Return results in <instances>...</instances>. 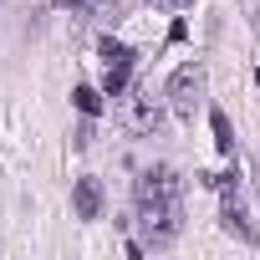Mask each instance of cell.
<instances>
[{
    "label": "cell",
    "instance_id": "1",
    "mask_svg": "<svg viewBox=\"0 0 260 260\" xmlns=\"http://www.w3.org/2000/svg\"><path fill=\"white\" fill-rule=\"evenodd\" d=\"M199 102H204V67H179L169 77V107L179 117H194Z\"/></svg>",
    "mask_w": 260,
    "mask_h": 260
},
{
    "label": "cell",
    "instance_id": "2",
    "mask_svg": "<svg viewBox=\"0 0 260 260\" xmlns=\"http://www.w3.org/2000/svg\"><path fill=\"white\" fill-rule=\"evenodd\" d=\"M102 56H107V67H102V97H122L127 92V77H133V51L107 41Z\"/></svg>",
    "mask_w": 260,
    "mask_h": 260
},
{
    "label": "cell",
    "instance_id": "3",
    "mask_svg": "<svg viewBox=\"0 0 260 260\" xmlns=\"http://www.w3.org/2000/svg\"><path fill=\"white\" fill-rule=\"evenodd\" d=\"M158 117H164V102H158L153 92H138V97H133V117H127V122H133V133H153Z\"/></svg>",
    "mask_w": 260,
    "mask_h": 260
},
{
    "label": "cell",
    "instance_id": "4",
    "mask_svg": "<svg viewBox=\"0 0 260 260\" xmlns=\"http://www.w3.org/2000/svg\"><path fill=\"white\" fill-rule=\"evenodd\" d=\"M72 204H77V219H97V214H102V184H97V179H77Z\"/></svg>",
    "mask_w": 260,
    "mask_h": 260
},
{
    "label": "cell",
    "instance_id": "5",
    "mask_svg": "<svg viewBox=\"0 0 260 260\" xmlns=\"http://www.w3.org/2000/svg\"><path fill=\"white\" fill-rule=\"evenodd\" d=\"M219 224H224L230 235H240V240H255V230H250V219H245V209H240L235 189H224V209H219Z\"/></svg>",
    "mask_w": 260,
    "mask_h": 260
},
{
    "label": "cell",
    "instance_id": "6",
    "mask_svg": "<svg viewBox=\"0 0 260 260\" xmlns=\"http://www.w3.org/2000/svg\"><path fill=\"white\" fill-rule=\"evenodd\" d=\"M209 127H214V148H219V153H235V133H230V117H224V112H209Z\"/></svg>",
    "mask_w": 260,
    "mask_h": 260
},
{
    "label": "cell",
    "instance_id": "7",
    "mask_svg": "<svg viewBox=\"0 0 260 260\" xmlns=\"http://www.w3.org/2000/svg\"><path fill=\"white\" fill-rule=\"evenodd\" d=\"M72 102H77V112H82V117H97V112H102V92H97V87H77V92H72Z\"/></svg>",
    "mask_w": 260,
    "mask_h": 260
},
{
    "label": "cell",
    "instance_id": "8",
    "mask_svg": "<svg viewBox=\"0 0 260 260\" xmlns=\"http://www.w3.org/2000/svg\"><path fill=\"white\" fill-rule=\"evenodd\" d=\"M148 6H158V11H184V6H194V0H148Z\"/></svg>",
    "mask_w": 260,
    "mask_h": 260
},
{
    "label": "cell",
    "instance_id": "9",
    "mask_svg": "<svg viewBox=\"0 0 260 260\" xmlns=\"http://www.w3.org/2000/svg\"><path fill=\"white\" fill-rule=\"evenodd\" d=\"M56 6H77V11H97L102 0H56Z\"/></svg>",
    "mask_w": 260,
    "mask_h": 260
},
{
    "label": "cell",
    "instance_id": "10",
    "mask_svg": "<svg viewBox=\"0 0 260 260\" xmlns=\"http://www.w3.org/2000/svg\"><path fill=\"white\" fill-rule=\"evenodd\" d=\"M250 184H255V199H260V164H255V179H250Z\"/></svg>",
    "mask_w": 260,
    "mask_h": 260
}]
</instances>
